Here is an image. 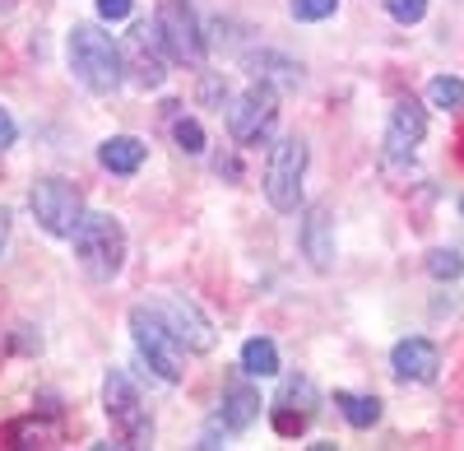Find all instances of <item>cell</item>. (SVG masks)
<instances>
[{
    "label": "cell",
    "mask_w": 464,
    "mask_h": 451,
    "mask_svg": "<svg viewBox=\"0 0 464 451\" xmlns=\"http://www.w3.org/2000/svg\"><path fill=\"white\" fill-rule=\"evenodd\" d=\"M334 405L339 415L353 424V428H372L381 419V400L376 396H358V391H334Z\"/></svg>",
    "instance_id": "d6986e66"
},
{
    "label": "cell",
    "mask_w": 464,
    "mask_h": 451,
    "mask_svg": "<svg viewBox=\"0 0 464 451\" xmlns=\"http://www.w3.org/2000/svg\"><path fill=\"white\" fill-rule=\"evenodd\" d=\"M5 238H10V210H0V247H5Z\"/></svg>",
    "instance_id": "4316f807"
},
{
    "label": "cell",
    "mask_w": 464,
    "mask_h": 451,
    "mask_svg": "<svg viewBox=\"0 0 464 451\" xmlns=\"http://www.w3.org/2000/svg\"><path fill=\"white\" fill-rule=\"evenodd\" d=\"M316 400H321V396H316V382H312V377H288V382L279 387L275 405H269V415H275V433L297 437L306 424H312Z\"/></svg>",
    "instance_id": "8fae6325"
},
{
    "label": "cell",
    "mask_w": 464,
    "mask_h": 451,
    "mask_svg": "<svg viewBox=\"0 0 464 451\" xmlns=\"http://www.w3.org/2000/svg\"><path fill=\"white\" fill-rule=\"evenodd\" d=\"M459 159H464V149H459Z\"/></svg>",
    "instance_id": "f546056e"
},
{
    "label": "cell",
    "mask_w": 464,
    "mask_h": 451,
    "mask_svg": "<svg viewBox=\"0 0 464 451\" xmlns=\"http://www.w3.org/2000/svg\"><path fill=\"white\" fill-rule=\"evenodd\" d=\"M159 47H163V37H159V28H153V24H135V28L126 33L121 61H126L130 80H135L140 89H163V80H168V65H163Z\"/></svg>",
    "instance_id": "30bf717a"
},
{
    "label": "cell",
    "mask_w": 464,
    "mask_h": 451,
    "mask_svg": "<svg viewBox=\"0 0 464 451\" xmlns=\"http://www.w3.org/2000/svg\"><path fill=\"white\" fill-rule=\"evenodd\" d=\"M302 177H306V144L297 135H284L275 149H269V163H265V196L275 210L293 214L302 201Z\"/></svg>",
    "instance_id": "52a82bcc"
},
{
    "label": "cell",
    "mask_w": 464,
    "mask_h": 451,
    "mask_svg": "<svg viewBox=\"0 0 464 451\" xmlns=\"http://www.w3.org/2000/svg\"><path fill=\"white\" fill-rule=\"evenodd\" d=\"M130 10H135V0H98V19H107V24L130 19Z\"/></svg>",
    "instance_id": "d4e9b609"
},
{
    "label": "cell",
    "mask_w": 464,
    "mask_h": 451,
    "mask_svg": "<svg viewBox=\"0 0 464 451\" xmlns=\"http://www.w3.org/2000/svg\"><path fill=\"white\" fill-rule=\"evenodd\" d=\"M102 409L111 419V433H116V446H149L153 442V419L135 391V382L126 377L121 368H111L102 377Z\"/></svg>",
    "instance_id": "3957f363"
},
{
    "label": "cell",
    "mask_w": 464,
    "mask_h": 451,
    "mask_svg": "<svg viewBox=\"0 0 464 451\" xmlns=\"http://www.w3.org/2000/svg\"><path fill=\"white\" fill-rule=\"evenodd\" d=\"M172 140L186 149V154H205V126L196 117H177L172 122Z\"/></svg>",
    "instance_id": "7402d4cb"
},
{
    "label": "cell",
    "mask_w": 464,
    "mask_h": 451,
    "mask_svg": "<svg viewBox=\"0 0 464 451\" xmlns=\"http://www.w3.org/2000/svg\"><path fill=\"white\" fill-rule=\"evenodd\" d=\"M65 56H70V70L89 93H111L121 84V47L111 43L107 33H98L93 24H74L70 28V43H65Z\"/></svg>",
    "instance_id": "6da1fadb"
},
{
    "label": "cell",
    "mask_w": 464,
    "mask_h": 451,
    "mask_svg": "<svg viewBox=\"0 0 464 451\" xmlns=\"http://www.w3.org/2000/svg\"><path fill=\"white\" fill-rule=\"evenodd\" d=\"M422 135H428V112H422V103H418V98L395 103L391 122H385V159H391V163L413 159L418 144H422Z\"/></svg>",
    "instance_id": "7c38bea8"
},
{
    "label": "cell",
    "mask_w": 464,
    "mask_h": 451,
    "mask_svg": "<svg viewBox=\"0 0 464 451\" xmlns=\"http://www.w3.org/2000/svg\"><path fill=\"white\" fill-rule=\"evenodd\" d=\"M428 275H432V279H459V275H464V256H459L455 247L428 251Z\"/></svg>",
    "instance_id": "44dd1931"
},
{
    "label": "cell",
    "mask_w": 464,
    "mask_h": 451,
    "mask_svg": "<svg viewBox=\"0 0 464 451\" xmlns=\"http://www.w3.org/2000/svg\"><path fill=\"white\" fill-rule=\"evenodd\" d=\"M14 135H19V126H14V117L5 107H0V149H10L14 144Z\"/></svg>",
    "instance_id": "484cf974"
},
{
    "label": "cell",
    "mask_w": 464,
    "mask_h": 451,
    "mask_svg": "<svg viewBox=\"0 0 464 451\" xmlns=\"http://www.w3.org/2000/svg\"><path fill=\"white\" fill-rule=\"evenodd\" d=\"M428 103L441 107V112L464 107V80H455V74H437V80L428 84Z\"/></svg>",
    "instance_id": "ffe728a7"
},
{
    "label": "cell",
    "mask_w": 464,
    "mask_h": 451,
    "mask_svg": "<svg viewBox=\"0 0 464 451\" xmlns=\"http://www.w3.org/2000/svg\"><path fill=\"white\" fill-rule=\"evenodd\" d=\"M130 335H135V349H140V358L149 363V372L159 382H168V387H177L181 382V340L177 335L153 317L144 303L140 308H130Z\"/></svg>",
    "instance_id": "277c9868"
},
{
    "label": "cell",
    "mask_w": 464,
    "mask_h": 451,
    "mask_svg": "<svg viewBox=\"0 0 464 451\" xmlns=\"http://www.w3.org/2000/svg\"><path fill=\"white\" fill-rule=\"evenodd\" d=\"M28 210L52 238H74V229H80L84 214H89L80 186H70L65 177H43L37 181L28 191Z\"/></svg>",
    "instance_id": "5b68a950"
},
{
    "label": "cell",
    "mask_w": 464,
    "mask_h": 451,
    "mask_svg": "<svg viewBox=\"0 0 464 451\" xmlns=\"http://www.w3.org/2000/svg\"><path fill=\"white\" fill-rule=\"evenodd\" d=\"M153 28L163 37L168 61H177V65H200L205 61V33H200V19L190 10V0H159Z\"/></svg>",
    "instance_id": "8992f818"
},
{
    "label": "cell",
    "mask_w": 464,
    "mask_h": 451,
    "mask_svg": "<svg viewBox=\"0 0 464 451\" xmlns=\"http://www.w3.org/2000/svg\"><path fill=\"white\" fill-rule=\"evenodd\" d=\"M144 308L177 335L186 354H209V349H214V326H209V317H205L196 303H190V298L163 293V298H149Z\"/></svg>",
    "instance_id": "9c48e42d"
},
{
    "label": "cell",
    "mask_w": 464,
    "mask_h": 451,
    "mask_svg": "<svg viewBox=\"0 0 464 451\" xmlns=\"http://www.w3.org/2000/svg\"><path fill=\"white\" fill-rule=\"evenodd\" d=\"M98 163H102L107 172H116V177L140 172V163H144V140H135V135H111V140H102Z\"/></svg>",
    "instance_id": "2e32d148"
},
{
    "label": "cell",
    "mask_w": 464,
    "mask_h": 451,
    "mask_svg": "<svg viewBox=\"0 0 464 451\" xmlns=\"http://www.w3.org/2000/svg\"><path fill=\"white\" fill-rule=\"evenodd\" d=\"M302 251H306V260H312V270H334V219H330V210L325 205H312L302 214Z\"/></svg>",
    "instance_id": "5bb4252c"
},
{
    "label": "cell",
    "mask_w": 464,
    "mask_h": 451,
    "mask_svg": "<svg viewBox=\"0 0 464 451\" xmlns=\"http://www.w3.org/2000/svg\"><path fill=\"white\" fill-rule=\"evenodd\" d=\"M334 10H339V0H293V19H302V24H321Z\"/></svg>",
    "instance_id": "603a6c76"
},
{
    "label": "cell",
    "mask_w": 464,
    "mask_h": 451,
    "mask_svg": "<svg viewBox=\"0 0 464 451\" xmlns=\"http://www.w3.org/2000/svg\"><path fill=\"white\" fill-rule=\"evenodd\" d=\"M275 117H279V89L256 80L246 93L232 98L227 131H232V140H237V144H260L269 131H275Z\"/></svg>",
    "instance_id": "ba28073f"
},
{
    "label": "cell",
    "mask_w": 464,
    "mask_h": 451,
    "mask_svg": "<svg viewBox=\"0 0 464 451\" xmlns=\"http://www.w3.org/2000/svg\"><path fill=\"white\" fill-rule=\"evenodd\" d=\"M381 5L395 24H418L422 15H428V0H381Z\"/></svg>",
    "instance_id": "cb8c5ba5"
},
{
    "label": "cell",
    "mask_w": 464,
    "mask_h": 451,
    "mask_svg": "<svg viewBox=\"0 0 464 451\" xmlns=\"http://www.w3.org/2000/svg\"><path fill=\"white\" fill-rule=\"evenodd\" d=\"M74 260L84 266V275L93 284H107L121 275L126 266V229H121V219H111V214H84V223L74 229Z\"/></svg>",
    "instance_id": "7a4b0ae2"
},
{
    "label": "cell",
    "mask_w": 464,
    "mask_h": 451,
    "mask_svg": "<svg viewBox=\"0 0 464 451\" xmlns=\"http://www.w3.org/2000/svg\"><path fill=\"white\" fill-rule=\"evenodd\" d=\"M260 419V391H251V387H227L223 391V409H218V424L227 428V433H242V428H251Z\"/></svg>",
    "instance_id": "9a60e30c"
},
{
    "label": "cell",
    "mask_w": 464,
    "mask_h": 451,
    "mask_svg": "<svg viewBox=\"0 0 464 451\" xmlns=\"http://www.w3.org/2000/svg\"><path fill=\"white\" fill-rule=\"evenodd\" d=\"M459 214H464V201H459Z\"/></svg>",
    "instance_id": "f1b7e54d"
},
{
    "label": "cell",
    "mask_w": 464,
    "mask_h": 451,
    "mask_svg": "<svg viewBox=\"0 0 464 451\" xmlns=\"http://www.w3.org/2000/svg\"><path fill=\"white\" fill-rule=\"evenodd\" d=\"M242 372H251V377H275V372H279V349H275V340L251 335V340L242 345Z\"/></svg>",
    "instance_id": "ac0fdd59"
},
{
    "label": "cell",
    "mask_w": 464,
    "mask_h": 451,
    "mask_svg": "<svg viewBox=\"0 0 464 451\" xmlns=\"http://www.w3.org/2000/svg\"><path fill=\"white\" fill-rule=\"evenodd\" d=\"M246 70L256 74L260 84H275V89H297V84H302V65L288 61V56H275V52L246 56Z\"/></svg>",
    "instance_id": "e0dca14e"
},
{
    "label": "cell",
    "mask_w": 464,
    "mask_h": 451,
    "mask_svg": "<svg viewBox=\"0 0 464 451\" xmlns=\"http://www.w3.org/2000/svg\"><path fill=\"white\" fill-rule=\"evenodd\" d=\"M19 5V0H0V10H14Z\"/></svg>",
    "instance_id": "83f0119b"
},
{
    "label": "cell",
    "mask_w": 464,
    "mask_h": 451,
    "mask_svg": "<svg viewBox=\"0 0 464 451\" xmlns=\"http://www.w3.org/2000/svg\"><path fill=\"white\" fill-rule=\"evenodd\" d=\"M391 368H395L400 382H437L441 349H437L432 340H422V335H413V340H400V345H395Z\"/></svg>",
    "instance_id": "4fadbf2b"
}]
</instances>
